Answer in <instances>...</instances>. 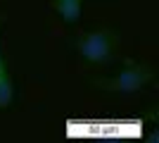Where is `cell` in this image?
I'll return each mask as SVG.
<instances>
[{
  "label": "cell",
  "mask_w": 159,
  "mask_h": 143,
  "mask_svg": "<svg viewBox=\"0 0 159 143\" xmlns=\"http://www.w3.org/2000/svg\"><path fill=\"white\" fill-rule=\"evenodd\" d=\"M152 81H154L152 67H147L143 62H135V60H126L119 67V72H114L112 76H105V79H98L95 86L112 95H131V93L143 91Z\"/></svg>",
  "instance_id": "1"
},
{
  "label": "cell",
  "mask_w": 159,
  "mask_h": 143,
  "mask_svg": "<svg viewBox=\"0 0 159 143\" xmlns=\"http://www.w3.org/2000/svg\"><path fill=\"white\" fill-rule=\"evenodd\" d=\"M116 43H119V36L114 29H105V26L88 29L76 41V53L88 64H105L114 57Z\"/></svg>",
  "instance_id": "2"
},
{
  "label": "cell",
  "mask_w": 159,
  "mask_h": 143,
  "mask_svg": "<svg viewBox=\"0 0 159 143\" xmlns=\"http://www.w3.org/2000/svg\"><path fill=\"white\" fill-rule=\"evenodd\" d=\"M55 14L60 17L64 24H76L81 19V12H83V0H50Z\"/></svg>",
  "instance_id": "3"
},
{
  "label": "cell",
  "mask_w": 159,
  "mask_h": 143,
  "mask_svg": "<svg viewBox=\"0 0 159 143\" xmlns=\"http://www.w3.org/2000/svg\"><path fill=\"white\" fill-rule=\"evenodd\" d=\"M14 95H17V88H14V79H12V74L0 76V110L12 107Z\"/></svg>",
  "instance_id": "4"
},
{
  "label": "cell",
  "mask_w": 159,
  "mask_h": 143,
  "mask_svg": "<svg viewBox=\"0 0 159 143\" xmlns=\"http://www.w3.org/2000/svg\"><path fill=\"white\" fill-rule=\"evenodd\" d=\"M0 29H2V17H0ZM5 74H10V67H7L5 55H2V50H0V76H5Z\"/></svg>",
  "instance_id": "5"
}]
</instances>
